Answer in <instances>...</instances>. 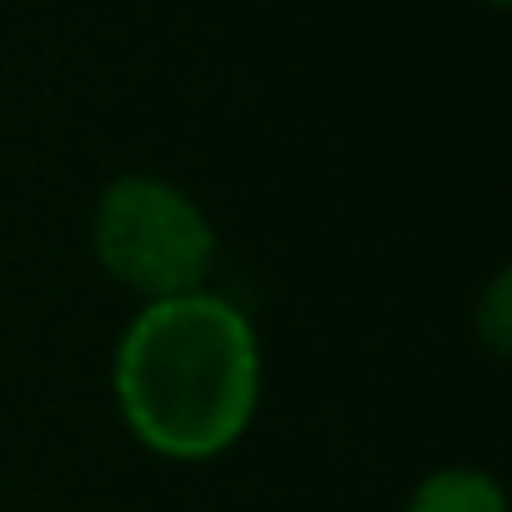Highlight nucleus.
I'll use <instances>...</instances> for the list:
<instances>
[{
    "label": "nucleus",
    "mask_w": 512,
    "mask_h": 512,
    "mask_svg": "<svg viewBox=\"0 0 512 512\" xmlns=\"http://www.w3.org/2000/svg\"><path fill=\"white\" fill-rule=\"evenodd\" d=\"M407 512H507V497L477 467H437L417 482Z\"/></svg>",
    "instance_id": "nucleus-3"
},
{
    "label": "nucleus",
    "mask_w": 512,
    "mask_h": 512,
    "mask_svg": "<svg viewBox=\"0 0 512 512\" xmlns=\"http://www.w3.org/2000/svg\"><path fill=\"white\" fill-rule=\"evenodd\" d=\"M96 262L146 302L201 292L216 262V231L206 211L161 176H121L101 191L91 216Z\"/></svg>",
    "instance_id": "nucleus-2"
},
{
    "label": "nucleus",
    "mask_w": 512,
    "mask_h": 512,
    "mask_svg": "<svg viewBox=\"0 0 512 512\" xmlns=\"http://www.w3.org/2000/svg\"><path fill=\"white\" fill-rule=\"evenodd\" d=\"M487 6H497V11H502V6H507V0H487Z\"/></svg>",
    "instance_id": "nucleus-5"
},
{
    "label": "nucleus",
    "mask_w": 512,
    "mask_h": 512,
    "mask_svg": "<svg viewBox=\"0 0 512 512\" xmlns=\"http://www.w3.org/2000/svg\"><path fill=\"white\" fill-rule=\"evenodd\" d=\"M262 392V347L246 312L216 292L146 302L116 347V402L126 427L161 457L226 452Z\"/></svg>",
    "instance_id": "nucleus-1"
},
{
    "label": "nucleus",
    "mask_w": 512,
    "mask_h": 512,
    "mask_svg": "<svg viewBox=\"0 0 512 512\" xmlns=\"http://www.w3.org/2000/svg\"><path fill=\"white\" fill-rule=\"evenodd\" d=\"M482 342L492 347V352H507V342H512V287H507V277H497L492 287H487V297H482Z\"/></svg>",
    "instance_id": "nucleus-4"
}]
</instances>
